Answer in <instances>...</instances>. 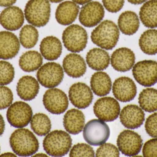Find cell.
I'll list each match as a JSON object with an SVG mask.
<instances>
[{
	"label": "cell",
	"mask_w": 157,
	"mask_h": 157,
	"mask_svg": "<svg viewBox=\"0 0 157 157\" xmlns=\"http://www.w3.org/2000/svg\"><path fill=\"white\" fill-rule=\"evenodd\" d=\"M0 150H1V148H0Z\"/></svg>",
	"instance_id": "48"
},
{
	"label": "cell",
	"mask_w": 157,
	"mask_h": 157,
	"mask_svg": "<svg viewBox=\"0 0 157 157\" xmlns=\"http://www.w3.org/2000/svg\"><path fill=\"white\" fill-rule=\"evenodd\" d=\"M143 154L144 157H157V138L148 140L144 144Z\"/></svg>",
	"instance_id": "39"
},
{
	"label": "cell",
	"mask_w": 157,
	"mask_h": 157,
	"mask_svg": "<svg viewBox=\"0 0 157 157\" xmlns=\"http://www.w3.org/2000/svg\"><path fill=\"white\" fill-rule=\"evenodd\" d=\"M33 116L30 106L23 101H16L8 108L6 118L8 123L13 127L22 128L27 126Z\"/></svg>",
	"instance_id": "8"
},
{
	"label": "cell",
	"mask_w": 157,
	"mask_h": 157,
	"mask_svg": "<svg viewBox=\"0 0 157 157\" xmlns=\"http://www.w3.org/2000/svg\"><path fill=\"white\" fill-rule=\"evenodd\" d=\"M24 21V13L17 6H9L0 14V24L7 30L15 31L19 29Z\"/></svg>",
	"instance_id": "18"
},
{
	"label": "cell",
	"mask_w": 157,
	"mask_h": 157,
	"mask_svg": "<svg viewBox=\"0 0 157 157\" xmlns=\"http://www.w3.org/2000/svg\"><path fill=\"white\" fill-rule=\"evenodd\" d=\"M14 76L13 65L8 62L0 61V85L9 84L13 81Z\"/></svg>",
	"instance_id": "34"
},
{
	"label": "cell",
	"mask_w": 157,
	"mask_h": 157,
	"mask_svg": "<svg viewBox=\"0 0 157 157\" xmlns=\"http://www.w3.org/2000/svg\"><path fill=\"white\" fill-rule=\"evenodd\" d=\"M30 127L33 131L40 136H45L50 131L51 122L44 113H36L30 121Z\"/></svg>",
	"instance_id": "32"
},
{
	"label": "cell",
	"mask_w": 157,
	"mask_h": 157,
	"mask_svg": "<svg viewBox=\"0 0 157 157\" xmlns=\"http://www.w3.org/2000/svg\"><path fill=\"white\" fill-rule=\"evenodd\" d=\"M62 49L60 41L54 36L44 38L40 46L41 55L46 60L50 61L57 60L60 56Z\"/></svg>",
	"instance_id": "24"
},
{
	"label": "cell",
	"mask_w": 157,
	"mask_h": 157,
	"mask_svg": "<svg viewBox=\"0 0 157 157\" xmlns=\"http://www.w3.org/2000/svg\"><path fill=\"white\" fill-rule=\"evenodd\" d=\"M140 20L147 28L157 27V0H149L141 6L139 12Z\"/></svg>",
	"instance_id": "28"
},
{
	"label": "cell",
	"mask_w": 157,
	"mask_h": 157,
	"mask_svg": "<svg viewBox=\"0 0 157 157\" xmlns=\"http://www.w3.org/2000/svg\"><path fill=\"white\" fill-rule=\"evenodd\" d=\"M9 143L12 150L19 156L33 155L39 148L36 136L31 131L24 128L15 130L10 136Z\"/></svg>",
	"instance_id": "1"
},
{
	"label": "cell",
	"mask_w": 157,
	"mask_h": 157,
	"mask_svg": "<svg viewBox=\"0 0 157 157\" xmlns=\"http://www.w3.org/2000/svg\"><path fill=\"white\" fill-rule=\"evenodd\" d=\"M0 157H17V156L13 153H6L1 155Z\"/></svg>",
	"instance_id": "45"
},
{
	"label": "cell",
	"mask_w": 157,
	"mask_h": 157,
	"mask_svg": "<svg viewBox=\"0 0 157 157\" xmlns=\"http://www.w3.org/2000/svg\"><path fill=\"white\" fill-rule=\"evenodd\" d=\"M72 140L71 135L64 131L55 130L44 138V150L50 156L62 157L68 154L71 147Z\"/></svg>",
	"instance_id": "3"
},
{
	"label": "cell",
	"mask_w": 157,
	"mask_h": 157,
	"mask_svg": "<svg viewBox=\"0 0 157 157\" xmlns=\"http://www.w3.org/2000/svg\"><path fill=\"white\" fill-rule=\"evenodd\" d=\"M102 2L107 11L112 13H116L123 7L124 0H102Z\"/></svg>",
	"instance_id": "40"
},
{
	"label": "cell",
	"mask_w": 157,
	"mask_h": 157,
	"mask_svg": "<svg viewBox=\"0 0 157 157\" xmlns=\"http://www.w3.org/2000/svg\"><path fill=\"white\" fill-rule=\"evenodd\" d=\"M130 3L134 5H139L145 2L147 0H127Z\"/></svg>",
	"instance_id": "43"
},
{
	"label": "cell",
	"mask_w": 157,
	"mask_h": 157,
	"mask_svg": "<svg viewBox=\"0 0 157 157\" xmlns=\"http://www.w3.org/2000/svg\"><path fill=\"white\" fill-rule=\"evenodd\" d=\"M120 152L117 147L111 143H104L97 149L96 157H119Z\"/></svg>",
	"instance_id": "37"
},
{
	"label": "cell",
	"mask_w": 157,
	"mask_h": 157,
	"mask_svg": "<svg viewBox=\"0 0 157 157\" xmlns=\"http://www.w3.org/2000/svg\"><path fill=\"white\" fill-rule=\"evenodd\" d=\"M43 102L45 108L53 114H62L69 106V100L66 94L57 88L48 89L43 96Z\"/></svg>",
	"instance_id": "12"
},
{
	"label": "cell",
	"mask_w": 157,
	"mask_h": 157,
	"mask_svg": "<svg viewBox=\"0 0 157 157\" xmlns=\"http://www.w3.org/2000/svg\"><path fill=\"white\" fill-rule=\"evenodd\" d=\"M85 123V117L81 111L71 109L63 117V126L69 133L77 135L82 131Z\"/></svg>",
	"instance_id": "23"
},
{
	"label": "cell",
	"mask_w": 157,
	"mask_h": 157,
	"mask_svg": "<svg viewBox=\"0 0 157 157\" xmlns=\"http://www.w3.org/2000/svg\"><path fill=\"white\" fill-rule=\"evenodd\" d=\"M40 89L38 82L35 77L25 76L20 78L17 85L18 96L25 101L34 99L37 96Z\"/></svg>",
	"instance_id": "21"
},
{
	"label": "cell",
	"mask_w": 157,
	"mask_h": 157,
	"mask_svg": "<svg viewBox=\"0 0 157 157\" xmlns=\"http://www.w3.org/2000/svg\"><path fill=\"white\" fill-rule=\"evenodd\" d=\"M105 11L102 5L98 2H90L82 6L79 14V22L84 26H96L102 20Z\"/></svg>",
	"instance_id": "13"
},
{
	"label": "cell",
	"mask_w": 157,
	"mask_h": 157,
	"mask_svg": "<svg viewBox=\"0 0 157 157\" xmlns=\"http://www.w3.org/2000/svg\"><path fill=\"white\" fill-rule=\"evenodd\" d=\"M20 48L19 40L14 34L10 31H0V59H13L17 55Z\"/></svg>",
	"instance_id": "19"
},
{
	"label": "cell",
	"mask_w": 157,
	"mask_h": 157,
	"mask_svg": "<svg viewBox=\"0 0 157 157\" xmlns=\"http://www.w3.org/2000/svg\"><path fill=\"white\" fill-rule=\"evenodd\" d=\"M38 81L47 88L58 86L64 77L63 69L60 65L55 62H48L40 67L36 74Z\"/></svg>",
	"instance_id": "7"
},
{
	"label": "cell",
	"mask_w": 157,
	"mask_h": 157,
	"mask_svg": "<svg viewBox=\"0 0 157 157\" xmlns=\"http://www.w3.org/2000/svg\"><path fill=\"white\" fill-rule=\"evenodd\" d=\"M70 157H94L93 148L85 143H78L73 147L70 153Z\"/></svg>",
	"instance_id": "35"
},
{
	"label": "cell",
	"mask_w": 157,
	"mask_h": 157,
	"mask_svg": "<svg viewBox=\"0 0 157 157\" xmlns=\"http://www.w3.org/2000/svg\"><path fill=\"white\" fill-rule=\"evenodd\" d=\"M51 5L48 0H29L25 9L27 22L34 26L41 27L49 21Z\"/></svg>",
	"instance_id": "4"
},
{
	"label": "cell",
	"mask_w": 157,
	"mask_h": 157,
	"mask_svg": "<svg viewBox=\"0 0 157 157\" xmlns=\"http://www.w3.org/2000/svg\"><path fill=\"white\" fill-rule=\"evenodd\" d=\"M120 118L121 123L125 128L137 129L144 124L145 113L137 105H128L122 110Z\"/></svg>",
	"instance_id": "16"
},
{
	"label": "cell",
	"mask_w": 157,
	"mask_h": 157,
	"mask_svg": "<svg viewBox=\"0 0 157 157\" xmlns=\"http://www.w3.org/2000/svg\"><path fill=\"white\" fill-rule=\"evenodd\" d=\"M38 31L32 25H25L20 30V43L25 49H31L35 47L38 41Z\"/></svg>",
	"instance_id": "33"
},
{
	"label": "cell",
	"mask_w": 157,
	"mask_h": 157,
	"mask_svg": "<svg viewBox=\"0 0 157 157\" xmlns=\"http://www.w3.org/2000/svg\"><path fill=\"white\" fill-rule=\"evenodd\" d=\"M120 37L117 25L111 20H105L97 26L91 33V41L98 47L111 50L116 46Z\"/></svg>",
	"instance_id": "2"
},
{
	"label": "cell",
	"mask_w": 157,
	"mask_h": 157,
	"mask_svg": "<svg viewBox=\"0 0 157 157\" xmlns=\"http://www.w3.org/2000/svg\"><path fill=\"white\" fill-rule=\"evenodd\" d=\"M118 24L123 34L131 36L135 34L139 29L140 21L136 13L133 11H126L120 15Z\"/></svg>",
	"instance_id": "27"
},
{
	"label": "cell",
	"mask_w": 157,
	"mask_h": 157,
	"mask_svg": "<svg viewBox=\"0 0 157 157\" xmlns=\"http://www.w3.org/2000/svg\"><path fill=\"white\" fill-rule=\"evenodd\" d=\"M63 66L66 73L73 78L83 76L86 71L85 60L77 53H70L66 55L63 59Z\"/></svg>",
	"instance_id": "20"
},
{
	"label": "cell",
	"mask_w": 157,
	"mask_h": 157,
	"mask_svg": "<svg viewBox=\"0 0 157 157\" xmlns=\"http://www.w3.org/2000/svg\"><path fill=\"white\" fill-rule=\"evenodd\" d=\"M90 84L93 93L98 96H107L111 90V79L105 72H98L93 74Z\"/></svg>",
	"instance_id": "26"
},
{
	"label": "cell",
	"mask_w": 157,
	"mask_h": 157,
	"mask_svg": "<svg viewBox=\"0 0 157 157\" xmlns=\"http://www.w3.org/2000/svg\"><path fill=\"white\" fill-rule=\"evenodd\" d=\"M34 157H36V156H47L46 155L43 154H36V155H35L33 156Z\"/></svg>",
	"instance_id": "47"
},
{
	"label": "cell",
	"mask_w": 157,
	"mask_h": 157,
	"mask_svg": "<svg viewBox=\"0 0 157 157\" xmlns=\"http://www.w3.org/2000/svg\"><path fill=\"white\" fill-rule=\"evenodd\" d=\"M48 1L52 3H59L63 1V0H48Z\"/></svg>",
	"instance_id": "46"
},
{
	"label": "cell",
	"mask_w": 157,
	"mask_h": 157,
	"mask_svg": "<svg viewBox=\"0 0 157 157\" xmlns=\"http://www.w3.org/2000/svg\"><path fill=\"white\" fill-rule=\"evenodd\" d=\"M72 1L77 4L83 5L86 4L87 3L90 2L92 0H72Z\"/></svg>",
	"instance_id": "44"
},
{
	"label": "cell",
	"mask_w": 157,
	"mask_h": 157,
	"mask_svg": "<svg viewBox=\"0 0 157 157\" xmlns=\"http://www.w3.org/2000/svg\"><path fill=\"white\" fill-rule=\"evenodd\" d=\"M69 96L72 104L79 109L88 108L93 99V94L89 87L80 82L73 84L71 87Z\"/></svg>",
	"instance_id": "15"
},
{
	"label": "cell",
	"mask_w": 157,
	"mask_h": 157,
	"mask_svg": "<svg viewBox=\"0 0 157 157\" xmlns=\"http://www.w3.org/2000/svg\"><path fill=\"white\" fill-rule=\"evenodd\" d=\"M109 136V128L101 120H91L86 124L83 130V137L85 141L94 146L105 143Z\"/></svg>",
	"instance_id": "6"
},
{
	"label": "cell",
	"mask_w": 157,
	"mask_h": 157,
	"mask_svg": "<svg viewBox=\"0 0 157 157\" xmlns=\"http://www.w3.org/2000/svg\"><path fill=\"white\" fill-rule=\"evenodd\" d=\"M121 108L119 102L111 97H104L97 100L93 107L94 114L100 120L112 122L119 117Z\"/></svg>",
	"instance_id": "11"
},
{
	"label": "cell",
	"mask_w": 157,
	"mask_h": 157,
	"mask_svg": "<svg viewBox=\"0 0 157 157\" xmlns=\"http://www.w3.org/2000/svg\"><path fill=\"white\" fill-rule=\"evenodd\" d=\"M146 131L151 137L157 138V112L151 114L147 119Z\"/></svg>",
	"instance_id": "38"
},
{
	"label": "cell",
	"mask_w": 157,
	"mask_h": 157,
	"mask_svg": "<svg viewBox=\"0 0 157 157\" xmlns=\"http://www.w3.org/2000/svg\"><path fill=\"white\" fill-rule=\"evenodd\" d=\"M135 60V54L131 49L119 48L112 54L111 64L116 71L126 72L130 71L133 67Z\"/></svg>",
	"instance_id": "17"
},
{
	"label": "cell",
	"mask_w": 157,
	"mask_h": 157,
	"mask_svg": "<svg viewBox=\"0 0 157 157\" xmlns=\"http://www.w3.org/2000/svg\"><path fill=\"white\" fill-rule=\"evenodd\" d=\"M79 10V6L74 2L70 1L63 2L56 9V20L59 24L63 26L71 25L77 18Z\"/></svg>",
	"instance_id": "22"
},
{
	"label": "cell",
	"mask_w": 157,
	"mask_h": 157,
	"mask_svg": "<svg viewBox=\"0 0 157 157\" xmlns=\"http://www.w3.org/2000/svg\"><path fill=\"white\" fill-rule=\"evenodd\" d=\"M132 73L138 84L143 86H152L157 82V62L152 60L138 62L133 67Z\"/></svg>",
	"instance_id": "9"
},
{
	"label": "cell",
	"mask_w": 157,
	"mask_h": 157,
	"mask_svg": "<svg viewBox=\"0 0 157 157\" xmlns=\"http://www.w3.org/2000/svg\"><path fill=\"white\" fill-rule=\"evenodd\" d=\"M141 50L148 55L157 53V29H150L145 31L139 40Z\"/></svg>",
	"instance_id": "30"
},
{
	"label": "cell",
	"mask_w": 157,
	"mask_h": 157,
	"mask_svg": "<svg viewBox=\"0 0 157 157\" xmlns=\"http://www.w3.org/2000/svg\"><path fill=\"white\" fill-rule=\"evenodd\" d=\"M86 61L88 66L95 71L107 69L110 63V56L106 51L99 48H94L87 53Z\"/></svg>",
	"instance_id": "25"
},
{
	"label": "cell",
	"mask_w": 157,
	"mask_h": 157,
	"mask_svg": "<svg viewBox=\"0 0 157 157\" xmlns=\"http://www.w3.org/2000/svg\"><path fill=\"white\" fill-rule=\"evenodd\" d=\"M117 144L122 154L127 156H134L140 153L143 141L141 135L131 130H124L118 136Z\"/></svg>",
	"instance_id": "10"
},
{
	"label": "cell",
	"mask_w": 157,
	"mask_h": 157,
	"mask_svg": "<svg viewBox=\"0 0 157 157\" xmlns=\"http://www.w3.org/2000/svg\"><path fill=\"white\" fill-rule=\"evenodd\" d=\"M13 100L12 90L7 87L0 86V110H3L11 106Z\"/></svg>",
	"instance_id": "36"
},
{
	"label": "cell",
	"mask_w": 157,
	"mask_h": 157,
	"mask_svg": "<svg viewBox=\"0 0 157 157\" xmlns=\"http://www.w3.org/2000/svg\"><path fill=\"white\" fill-rule=\"evenodd\" d=\"M5 129V123L2 115L0 114V136L3 134Z\"/></svg>",
	"instance_id": "42"
},
{
	"label": "cell",
	"mask_w": 157,
	"mask_h": 157,
	"mask_svg": "<svg viewBox=\"0 0 157 157\" xmlns=\"http://www.w3.org/2000/svg\"><path fill=\"white\" fill-rule=\"evenodd\" d=\"M62 40L64 47L73 53H79L86 47L88 34L86 29L78 25L67 27L63 33Z\"/></svg>",
	"instance_id": "5"
},
{
	"label": "cell",
	"mask_w": 157,
	"mask_h": 157,
	"mask_svg": "<svg viewBox=\"0 0 157 157\" xmlns=\"http://www.w3.org/2000/svg\"><path fill=\"white\" fill-rule=\"evenodd\" d=\"M43 58L36 51H29L23 53L19 58V65L24 72L30 73L36 71L42 65Z\"/></svg>",
	"instance_id": "29"
},
{
	"label": "cell",
	"mask_w": 157,
	"mask_h": 157,
	"mask_svg": "<svg viewBox=\"0 0 157 157\" xmlns=\"http://www.w3.org/2000/svg\"><path fill=\"white\" fill-rule=\"evenodd\" d=\"M17 0H0V6L2 7L10 6L15 3Z\"/></svg>",
	"instance_id": "41"
},
{
	"label": "cell",
	"mask_w": 157,
	"mask_h": 157,
	"mask_svg": "<svg viewBox=\"0 0 157 157\" xmlns=\"http://www.w3.org/2000/svg\"><path fill=\"white\" fill-rule=\"evenodd\" d=\"M138 102L140 107L147 112L157 111V89L147 88L142 90L139 95Z\"/></svg>",
	"instance_id": "31"
},
{
	"label": "cell",
	"mask_w": 157,
	"mask_h": 157,
	"mask_svg": "<svg viewBox=\"0 0 157 157\" xmlns=\"http://www.w3.org/2000/svg\"><path fill=\"white\" fill-rule=\"evenodd\" d=\"M112 90L115 98L122 102L133 100L137 93L135 83L132 79L126 77L116 79L113 83Z\"/></svg>",
	"instance_id": "14"
}]
</instances>
